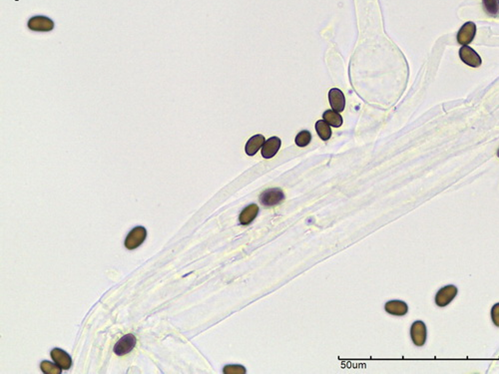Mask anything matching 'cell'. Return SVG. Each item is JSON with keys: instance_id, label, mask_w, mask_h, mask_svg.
Masks as SVG:
<instances>
[{"instance_id": "1", "label": "cell", "mask_w": 499, "mask_h": 374, "mask_svg": "<svg viewBox=\"0 0 499 374\" xmlns=\"http://www.w3.org/2000/svg\"><path fill=\"white\" fill-rule=\"evenodd\" d=\"M285 200V194L280 188H271L264 191L260 196V202L265 207L280 205Z\"/></svg>"}, {"instance_id": "2", "label": "cell", "mask_w": 499, "mask_h": 374, "mask_svg": "<svg viewBox=\"0 0 499 374\" xmlns=\"http://www.w3.org/2000/svg\"><path fill=\"white\" fill-rule=\"evenodd\" d=\"M146 237H147L146 229L143 227H136L127 236L125 240V247L130 251L135 250L144 243Z\"/></svg>"}, {"instance_id": "3", "label": "cell", "mask_w": 499, "mask_h": 374, "mask_svg": "<svg viewBox=\"0 0 499 374\" xmlns=\"http://www.w3.org/2000/svg\"><path fill=\"white\" fill-rule=\"evenodd\" d=\"M137 344V340L133 335H127L121 338L114 347V353L119 356H125L133 351Z\"/></svg>"}, {"instance_id": "4", "label": "cell", "mask_w": 499, "mask_h": 374, "mask_svg": "<svg viewBox=\"0 0 499 374\" xmlns=\"http://www.w3.org/2000/svg\"><path fill=\"white\" fill-rule=\"evenodd\" d=\"M460 57L465 64L474 68L480 67L483 63L481 56L470 46H464L460 50Z\"/></svg>"}, {"instance_id": "5", "label": "cell", "mask_w": 499, "mask_h": 374, "mask_svg": "<svg viewBox=\"0 0 499 374\" xmlns=\"http://www.w3.org/2000/svg\"><path fill=\"white\" fill-rule=\"evenodd\" d=\"M458 295V289L455 286H447L439 291L436 297V303L439 307H447Z\"/></svg>"}, {"instance_id": "6", "label": "cell", "mask_w": 499, "mask_h": 374, "mask_svg": "<svg viewBox=\"0 0 499 374\" xmlns=\"http://www.w3.org/2000/svg\"><path fill=\"white\" fill-rule=\"evenodd\" d=\"M28 28L33 30V31H50L54 27L53 21L45 16H34L29 19L28 23Z\"/></svg>"}, {"instance_id": "7", "label": "cell", "mask_w": 499, "mask_h": 374, "mask_svg": "<svg viewBox=\"0 0 499 374\" xmlns=\"http://www.w3.org/2000/svg\"><path fill=\"white\" fill-rule=\"evenodd\" d=\"M411 337L417 347H423L427 341V327L423 322H416L411 329Z\"/></svg>"}, {"instance_id": "8", "label": "cell", "mask_w": 499, "mask_h": 374, "mask_svg": "<svg viewBox=\"0 0 499 374\" xmlns=\"http://www.w3.org/2000/svg\"><path fill=\"white\" fill-rule=\"evenodd\" d=\"M477 26L474 22L466 23L458 33V41L461 45H469L476 37Z\"/></svg>"}, {"instance_id": "9", "label": "cell", "mask_w": 499, "mask_h": 374, "mask_svg": "<svg viewBox=\"0 0 499 374\" xmlns=\"http://www.w3.org/2000/svg\"><path fill=\"white\" fill-rule=\"evenodd\" d=\"M282 145V141L278 137H272L268 139L262 147V156L265 159H271L276 156Z\"/></svg>"}, {"instance_id": "10", "label": "cell", "mask_w": 499, "mask_h": 374, "mask_svg": "<svg viewBox=\"0 0 499 374\" xmlns=\"http://www.w3.org/2000/svg\"><path fill=\"white\" fill-rule=\"evenodd\" d=\"M329 101L332 108L337 112H343L346 107V98L344 93L338 89L333 88L329 92Z\"/></svg>"}, {"instance_id": "11", "label": "cell", "mask_w": 499, "mask_h": 374, "mask_svg": "<svg viewBox=\"0 0 499 374\" xmlns=\"http://www.w3.org/2000/svg\"><path fill=\"white\" fill-rule=\"evenodd\" d=\"M51 358L62 370H69L72 366L71 358L68 354L60 349H54L51 352Z\"/></svg>"}, {"instance_id": "12", "label": "cell", "mask_w": 499, "mask_h": 374, "mask_svg": "<svg viewBox=\"0 0 499 374\" xmlns=\"http://www.w3.org/2000/svg\"><path fill=\"white\" fill-rule=\"evenodd\" d=\"M385 310L388 314L397 316V317H403L407 315L409 311V307L405 302L402 301H391L388 302L385 306Z\"/></svg>"}, {"instance_id": "13", "label": "cell", "mask_w": 499, "mask_h": 374, "mask_svg": "<svg viewBox=\"0 0 499 374\" xmlns=\"http://www.w3.org/2000/svg\"><path fill=\"white\" fill-rule=\"evenodd\" d=\"M265 142H266V140H265V137L263 135L258 134V135L253 136L252 138L249 139V141L246 144V148H245L246 154L248 156H255L258 153V151L263 147Z\"/></svg>"}, {"instance_id": "14", "label": "cell", "mask_w": 499, "mask_h": 374, "mask_svg": "<svg viewBox=\"0 0 499 374\" xmlns=\"http://www.w3.org/2000/svg\"><path fill=\"white\" fill-rule=\"evenodd\" d=\"M258 214H259V207H258V205H256V204L249 205L240 214L239 222H240L241 225L247 226V225L251 224L257 218Z\"/></svg>"}, {"instance_id": "15", "label": "cell", "mask_w": 499, "mask_h": 374, "mask_svg": "<svg viewBox=\"0 0 499 374\" xmlns=\"http://www.w3.org/2000/svg\"><path fill=\"white\" fill-rule=\"evenodd\" d=\"M324 120L331 126L335 128H339L343 125V117L341 114L335 110H327L323 115Z\"/></svg>"}, {"instance_id": "16", "label": "cell", "mask_w": 499, "mask_h": 374, "mask_svg": "<svg viewBox=\"0 0 499 374\" xmlns=\"http://www.w3.org/2000/svg\"><path fill=\"white\" fill-rule=\"evenodd\" d=\"M316 131L323 141H328L332 137L331 125H329L325 120H319L316 125Z\"/></svg>"}, {"instance_id": "17", "label": "cell", "mask_w": 499, "mask_h": 374, "mask_svg": "<svg viewBox=\"0 0 499 374\" xmlns=\"http://www.w3.org/2000/svg\"><path fill=\"white\" fill-rule=\"evenodd\" d=\"M483 5L489 15L493 17H497L499 15V0H483Z\"/></svg>"}, {"instance_id": "18", "label": "cell", "mask_w": 499, "mask_h": 374, "mask_svg": "<svg viewBox=\"0 0 499 374\" xmlns=\"http://www.w3.org/2000/svg\"><path fill=\"white\" fill-rule=\"evenodd\" d=\"M311 141H312V134L308 130L301 131L297 135L296 140H295L297 146H299V147H306L311 143Z\"/></svg>"}, {"instance_id": "19", "label": "cell", "mask_w": 499, "mask_h": 374, "mask_svg": "<svg viewBox=\"0 0 499 374\" xmlns=\"http://www.w3.org/2000/svg\"><path fill=\"white\" fill-rule=\"evenodd\" d=\"M41 371L46 374H60L62 373L61 368H57L56 366L52 365L49 362H43L41 363Z\"/></svg>"}, {"instance_id": "20", "label": "cell", "mask_w": 499, "mask_h": 374, "mask_svg": "<svg viewBox=\"0 0 499 374\" xmlns=\"http://www.w3.org/2000/svg\"><path fill=\"white\" fill-rule=\"evenodd\" d=\"M223 373L225 374H246V369L242 366H227L224 368Z\"/></svg>"}, {"instance_id": "21", "label": "cell", "mask_w": 499, "mask_h": 374, "mask_svg": "<svg viewBox=\"0 0 499 374\" xmlns=\"http://www.w3.org/2000/svg\"><path fill=\"white\" fill-rule=\"evenodd\" d=\"M492 318H493L494 324L499 328V303L497 304L496 306H494V308L492 310Z\"/></svg>"}, {"instance_id": "22", "label": "cell", "mask_w": 499, "mask_h": 374, "mask_svg": "<svg viewBox=\"0 0 499 374\" xmlns=\"http://www.w3.org/2000/svg\"><path fill=\"white\" fill-rule=\"evenodd\" d=\"M498 156H499V151H498Z\"/></svg>"}]
</instances>
